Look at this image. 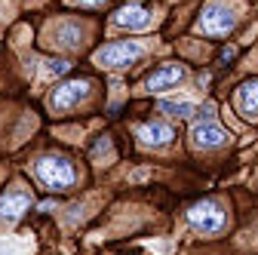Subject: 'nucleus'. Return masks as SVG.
Returning <instances> with one entry per match:
<instances>
[{"label":"nucleus","mask_w":258,"mask_h":255,"mask_svg":"<svg viewBox=\"0 0 258 255\" xmlns=\"http://www.w3.org/2000/svg\"><path fill=\"white\" fill-rule=\"evenodd\" d=\"M34 172H37V178H40L46 187H52V190H68V187H74V181H77L74 163L68 160V157H61V154H46V157H40V160L34 163Z\"/></svg>","instance_id":"obj_1"},{"label":"nucleus","mask_w":258,"mask_h":255,"mask_svg":"<svg viewBox=\"0 0 258 255\" xmlns=\"http://www.w3.org/2000/svg\"><path fill=\"white\" fill-rule=\"evenodd\" d=\"M237 25V16L231 7H224V4H206L200 19H197V31L200 34H209V37H224V34H231Z\"/></svg>","instance_id":"obj_2"},{"label":"nucleus","mask_w":258,"mask_h":255,"mask_svg":"<svg viewBox=\"0 0 258 255\" xmlns=\"http://www.w3.org/2000/svg\"><path fill=\"white\" fill-rule=\"evenodd\" d=\"M187 221H190V228L200 231V234H218V231H224V225H228V215H224L221 203L200 200V203H194L187 209Z\"/></svg>","instance_id":"obj_3"},{"label":"nucleus","mask_w":258,"mask_h":255,"mask_svg":"<svg viewBox=\"0 0 258 255\" xmlns=\"http://www.w3.org/2000/svg\"><path fill=\"white\" fill-rule=\"evenodd\" d=\"M142 43L136 40H114V43H105L99 52H95V61L105 68H123V65H133L136 58H142Z\"/></svg>","instance_id":"obj_4"},{"label":"nucleus","mask_w":258,"mask_h":255,"mask_svg":"<svg viewBox=\"0 0 258 255\" xmlns=\"http://www.w3.org/2000/svg\"><path fill=\"white\" fill-rule=\"evenodd\" d=\"M31 206V194L25 187H7L0 197V225H13L22 218V212H28Z\"/></svg>","instance_id":"obj_5"},{"label":"nucleus","mask_w":258,"mask_h":255,"mask_svg":"<svg viewBox=\"0 0 258 255\" xmlns=\"http://www.w3.org/2000/svg\"><path fill=\"white\" fill-rule=\"evenodd\" d=\"M86 92H89V83L86 80H64L49 95V105L55 111H68V108H74V105H80L86 99Z\"/></svg>","instance_id":"obj_6"},{"label":"nucleus","mask_w":258,"mask_h":255,"mask_svg":"<svg viewBox=\"0 0 258 255\" xmlns=\"http://www.w3.org/2000/svg\"><path fill=\"white\" fill-rule=\"evenodd\" d=\"M114 25L117 28H129V31H145L151 25V10L142 7V4H126V7L117 10Z\"/></svg>","instance_id":"obj_7"},{"label":"nucleus","mask_w":258,"mask_h":255,"mask_svg":"<svg viewBox=\"0 0 258 255\" xmlns=\"http://www.w3.org/2000/svg\"><path fill=\"white\" fill-rule=\"evenodd\" d=\"M190 139H194V145H197V148L209 151V148H221L224 142H228V133H224L221 126L215 123V120H203V123H197V126H194Z\"/></svg>","instance_id":"obj_8"},{"label":"nucleus","mask_w":258,"mask_h":255,"mask_svg":"<svg viewBox=\"0 0 258 255\" xmlns=\"http://www.w3.org/2000/svg\"><path fill=\"white\" fill-rule=\"evenodd\" d=\"M139 139H142L145 145H154V148H163V145H169V142L175 139V133H172V126H169V123H160V120H151V123L139 126Z\"/></svg>","instance_id":"obj_9"},{"label":"nucleus","mask_w":258,"mask_h":255,"mask_svg":"<svg viewBox=\"0 0 258 255\" xmlns=\"http://www.w3.org/2000/svg\"><path fill=\"white\" fill-rule=\"evenodd\" d=\"M237 111L243 117H249V120L258 117V77L240 83V89H237Z\"/></svg>","instance_id":"obj_10"},{"label":"nucleus","mask_w":258,"mask_h":255,"mask_svg":"<svg viewBox=\"0 0 258 255\" xmlns=\"http://www.w3.org/2000/svg\"><path fill=\"white\" fill-rule=\"evenodd\" d=\"M52 43L58 49H80V43H83L80 25H74V22H58L52 28Z\"/></svg>","instance_id":"obj_11"},{"label":"nucleus","mask_w":258,"mask_h":255,"mask_svg":"<svg viewBox=\"0 0 258 255\" xmlns=\"http://www.w3.org/2000/svg\"><path fill=\"white\" fill-rule=\"evenodd\" d=\"M184 68L181 65H163V68H157L151 77H148V89L151 92H160V89H169V86H175V83H181L184 80Z\"/></svg>","instance_id":"obj_12"},{"label":"nucleus","mask_w":258,"mask_h":255,"mask_svg":"<svg viewBox=\"0 0 258 255\" xmlns=\"http://www.w3.org/2000/svg\"><path fill=\"white\" fill-rule=\"evenodd\" d=\"M160 111H166L172 117H194V114H197V108H194L190 102H169V99L160 102Z\"/></svg>","instance_id":"obj_13"},{"label":"nucleus","mask_w":258,"mask_h":255,"mask_svg":"<svg viewBox=\"0 0 258 255\" xmlns=\"http://www.w3.org/2000/svg\"><path fill=\"white\" fill-rule=\"evenodd\" d=\"M68 68H71V61H64V58H49L46 61V71L49 74H68Z\"/></svg>","instance_id":"obj_14"},{"label":"nucleus","mask_w":258,"mask_h":255,"mask_svg":"<svg viewBox=\"0 0 258 255\" xmlns=\"http://www.w3.org/2000/svg\"><path fill=\"white\" fill-rule=\"evenodd\" d=\"M212 111H215V108H212V105H203V108H200V111H197V114H194V117H197V120H200V123H203V120H212Z\"/></svg>","instance_id":"obj_15"},{"label":"nucleus","mask_w":258,"mask_h":255,"mask_svg":"<svg viewBox=\"0 0 258 255\" xmlns=\"http://www.w3.org/2000/svg\"><path fill=\"white\" fill-rule=\"evenodd\" d=\"M234 55H237V49H234V46H224V49H221V61H231Z\"/></svg>","instance_id":"obj_16"},{"label":"nucleus","mask_w":258,"mask_h":255,"mask_svg":"<svg viewBox=\"0 0 258 255\" xmlns=\"http://www.w3.org/2000/svg\"><path fill=\"white\" fill-rule=\"evenodd\" d=\"M74 4H80V7H102V4H108V0H74Z\"/></svg>","instance_id":"obj_17"}]
</instances>
